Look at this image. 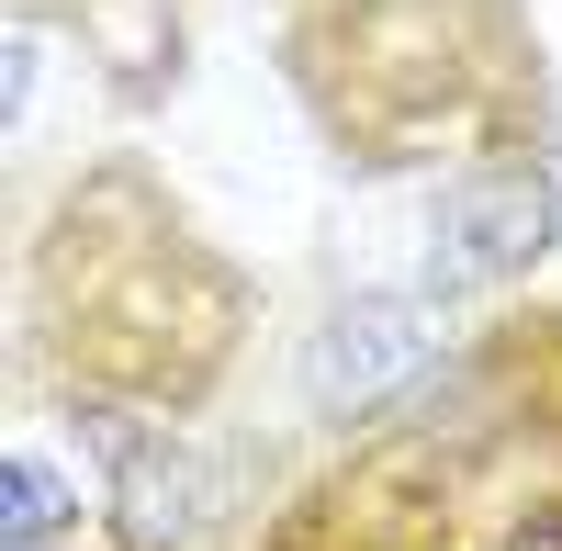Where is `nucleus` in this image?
Here are the masks:
<instances>
[{"instance_id":"obj_7","label":"nucleus","mask_w":562,"mask_h":551,"mask_svg":"<svg viewBox=\"0 0 562 551\" xmlns=\"http://www.w3.org/2000/svg\"><path fill=\"white\" fill-rule=\"evenodd\" d=\"M68 12H90V23H113V0H68ZM169 12H180V0H169Z\"/></svg>"},{"instance_id":"obj_2","label":"nucleus","mask_w":562,"mask_h":551,"mask_svg":"<svg viewBox=\"0 0 562 551\" xmlns=\"http://www.w3.org/2000/svg\"><path fill=\"white\" fill-rule=\"evenodd\" d=\"M439 372V315L405 293H338L293 349V394L326 428H383L394 405H416Z\"/></svg>"},{"instance_id":"obj_4","label":"nucleus","mask_w":562,"mask_h":551,"mask_svg":"<svg viewBox=\"0 0 562 551\" xmlns=\"http://www.w3.org/2000/svg\"><path fill=\"white\" fill-rule=\"evenodd\" d=\"M551 237H562V192H551V158L529 135H495V147H473L450 169V192H439V270H450V293L529 282L551 259Z\"/></svg>"},{"instance_id":"obj_5","label":"nucleus","mask_w":562,"mask_h":551,"mask_svg":"<svg viewBox=\"0 0 562 551\" xmlns=\"http://www.w3.org/2000/svg\"><path fill=\"white\" fill-rule=\"evenodd\" d=\"M68 518H79V507L57 495V473H45L34 450H12V551H45V540H57Z\"/></svg>"},{"instance_id":"obj_1","label":"nucleus","mask_w":562,"mask_h":551,"mask_svg":"<svg viewBox=\"0 0 562 551\" xmlns=\"http://www.w3.org/2000/svg\"><path fill=\"white\" fill-rule=\"evenodd\" d=\"M281 57H293L315 124L371 169L495 147L540 90L518 0H293Z\"/></svg>"},{"instance_id":"obj_6","label":"nucleus","mask_w":562,"mask_h":551,"mask_svg":"<svg viewBox=\"0 0 562 551\" xmlns=\"http://www.w3.org/2000/svg\"><path fill=\"white\" fill-rule=\"evenodd\" d=\"M495 551H562V495H540V507H518L495 529Z\"/></svg>"},{"instance_id":"obj_3","label":"nucleus","mask_w":562,"mask_h":551,"mask_svg":"<svg viewBox=\"0 0 562 551\" xmlns=\"http://www.w3.org/2000/svg\"><path fill=\"white\" fill-rule=\"evenodd\" d=\"M90 428L113 439L102 462V540L113 551H214L225 518H237V473L225 450H203L192 428H113V405H79Z\"/></svg>"}]
</instances>
